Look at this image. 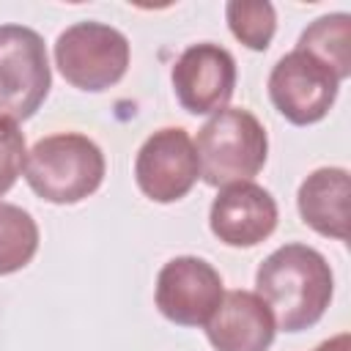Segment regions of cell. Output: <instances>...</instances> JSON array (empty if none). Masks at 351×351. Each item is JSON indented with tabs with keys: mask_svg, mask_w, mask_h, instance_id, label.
<instances>
[{
	"mask_svg": "<svg viewBox=\"0 0 351 351\" xmlns=\"http://www.w3.org/2000/svg\"><path fill=\"white\" fill-rule=\"evenodd\" d=\"M255 288L282 332H302L324 318L335 280L318 250L307 244H282L258 266Z\"/></svg>",
	"mask_w": 351,
	"mask_h": 351,
	"instance_id": "obj_1",
	"label": "cell"
},
{
	"mask_svg": "<svg viewBox=\"0 0 351 351\" xmlns=\"http://www.w3.org/2000/svg\"><path fill=\"white\" fill-rule=\"evenodd\" d=\"M101 148L77 132H58L41 137L25 162L27 186L47 203L71 206L90 197L104 181Z\"/></svg>",
	"mask_w": 351,
	"mask_h": 351,
	"instance_id": "obj_2",
	"label": "cell"
},
{
	"mask_svg": "<svg viewBox=\"0 0 351 351\" xmlns=\"http://www.w3.org/2000/svg\"><path fill=\"white\" fill-rule=\"evenodd\" d=\"M195 151L203 181L228 186L261 173L269 156V137L250 110L222 107L197 129Z\"/></svg>",
	"mask_w": 351,
	"mask_h": 351,
	"instance_id": "obj_3",
	"label": "cell"
},
{
	"mask_svg": "<svg viewBox=\"0 0 351 351\" xmlns=\"http://www.w3.org/2000/svg\"><path fill=\"white\" fill-rule=\"evenodd\" d=\"M55 66L80 90H107L129 69V41L104 22H74L55 41Z\"/></svg>",
	"mask_w": 351,
	"mask_h": 351,
	"instance_id": "obj_4",
	"label": "cell"
},
{
	"mask_svg": "<svg viewBox=\"0 0 351 351\" xmlns=\"http://www.w3.org/2000/svg\"><path fill=\"white\" fill-rule=\"evenodd\" d=\"M49 88L52 71L44 38L25 25H0V118H30Z\"/></svg>",
	"mask_w": 351,
	"mask_h": 351,
	"instance_id": "obj_5",
	"label": "cell"
},
{
	"mask_svg": "<svg viewBox=\"0 0 351 351\" xmlns=\"http://www.w3.org/2000/svg\"><path fill=\"white\" fill-rule=\"evenodd\" d=\"M337 88L340 80L302 49L282 55L269 74L271 104L285 121L296 126H310L326 118L337 99Z\"/></svg>",
	"mask_w": 351,
	"mask_h": 351,
	"instance_id": "obj_6",
	"label": "cell"
},
{
	"mask_svg": "<svg viewBox=\"0 0 351 351\" xmlns=\"http://www.w3.org/2000/svg\"><path fill=\"white\" fill-rule=\"evenodd\" d=\"M200 178L197 151L186 129L165 126L145 137L134 159V181L154 203L181 200Z\"/></svg>",
	"mask_w": 351,
	"mask_h": 351,
	"instance_id": "obj_7",
	"label": "cell"
},
{
	"mask_svg": "<svg viewBox=\"0 0 351 351\" xmlns=\"http://www.w3.org/2000/svg\"><path fill=\"white\" fill-rule=\"evenodd\" d=\"M222 296V277L203 258L178 255L156 274V307L178 326H206Z\"/></svg>",
	"mask_w": 351,
	"mask_h": 351,
	"instance_id": "obj_8",
	"label": "cell"
},
{
	"mask_svg": "<svg viewBox=\"0 0 351 351\" xmlns=\"http://www.w3.org/2000/svg\"><path fill=\"white\" fill-rule=\"evenodd\" d=\"M170 80L176 99L186 112H219L230 101L236 88V60L219 44H192L178 55Z\"/></svg>",
	"mask_w": 351,
	"mask_h": 351,
	"instance_id": "obj_9",
	"label": "cell"
},
{
	"mask_svg": "<svg viewBox=\"0 0 351 351\" xmlns=\"http://www.w3.org/2000/svg\"><path fill=\"white\" fill-rule=\"evenodd\" d=\"M208 225L211 233L228 247H255L274 233L277 203L252 181L228 184L211 203Z\"/></svg>",
	"mask_w": 351,
	"mask_h": 351,
	"instance_id": "obj_10",
	"label": "cell"
},
{
	"mask_svg": "<svg viewBox=\"0 0 351 351\" xmlns=\"http://www.w3.org/2000/svg\"><path fill=\"white\" fill-rule=\"evenodd\" d=\"M206 335L217 351H269L277 324L258 293L228 291L206 324Z\"/></svg>",
	"mask_w": 351,
	"mask_h": 351,
	"instance_id": "obj_11",
	"label": "cell"
},
{
	"mask_svg": "<svg viewBox=\"0 0 351 351\" xmlns=\"http://www.w3.org/2000/svg\"><path fill=\"white\" fill-rule=\"evenodd\" d=\"M348 197L351 181L346 167H318L302 184L296 206L302 222L315 233L346 241L348 239Z\"/></svg>",
	"mask_w": 351,
	"mask_h": 351,
	"instance_id": "obj_12",
	"label": "cell"
},
{
	"mask_svg": "<svg viewBox=\"0 0 351 351\" xmlns=\"http://www.w3.org/2000/svg\"><path fill=\"white\" fill-rule=\"evenodd\" d=\"M296 49L313 55L343 82L351 74V16L348 14L318 16L313 25L302 30Z\"/></svg>",
	"mask_w": 351,
	"mask_h": 351,
	"instance_id": "obj_13",
	"label": "cell"
},
{
	"mask_svg": "<svg viewBox=\"0 0 351 351\" xmlns=\"http://www.w3.org/2000/svg\"><path fill=\"white\" fill-rule=\"evenodd\" d=\"M36 252H38L36 219L25 208L0 200V274H14L25 269Z\"/></svg>",
	"mask_w": 351,
	"mask_h": 351,
	"instance_id": "obj_14",
	"label": "cell"
},
{
	"mask_svg": "<svg viewBox=\"0 0 351 351\" xmlns=\"http://www.w3.org/2000/svg\"><path fill=\"white\" fill-rule=\"evenodd\" d=\"M228 27L230 33L250 49L263 52L277 30V14L274 5L266 0H230L225 5Z\"/></svg>",
	"mask_w": 351,
	"mask_h": 351,
	"instance_id": "obj_15",
	"label": "cell"
},
{
	"mask_svg": "<svg viewBox=\"0 0 351 351\" xmlns=\"http://www.w3.org/2000/svg\"><path fill=\"white\" fill-rule=\"evenodd\" d=\"M27 162L25 134L16 126V121L0 118V197L16 184Z\"/></svg>",
	"mask_w": 351,
	"mask_h": 351,
	"instance_id": "obj_16",
	"label": "cell"
},
{
	"mask_svg": "<svg viewBox=\"0 0 351 351\" xmlns=\"http://www.w3.org/2000/svg\"><path fill=\"white\" fill-rule=\"evenodd\" d=\"M315 351H348V335H346V332H340V335H335V337L324 340Z\"/></svg>",
	"mask_w": 351,
	"mask_h": 351,
	"instance_id": "obj_17",
	"label": "cell"
}]
</instances>
